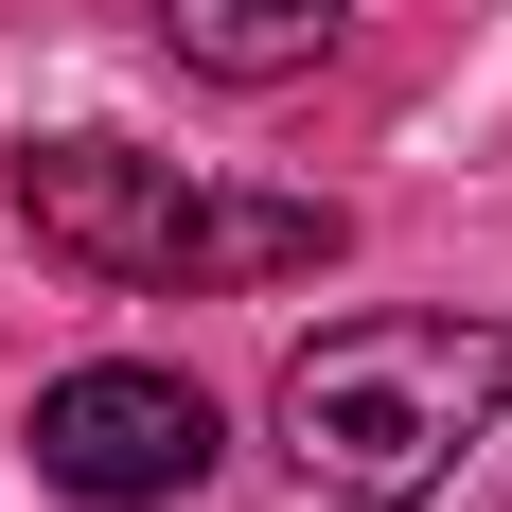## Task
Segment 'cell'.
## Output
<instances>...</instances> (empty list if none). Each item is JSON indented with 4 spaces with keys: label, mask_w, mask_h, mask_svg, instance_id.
<instances>
[{
    "label": "cell",
    "mask_w": 512,
    "mask_h": 512,
    "mask_svg": "<svg viewBox=\"0 0 512 512\" xmlns=\"http://www.w3.org/2000/svg\"><path fill=\"white\" fill-rule=\"evenodd\" d=\"M18 230L89 283H142V301H212V283H301V265L354 248L336 195H212L142 142H18Z\"/></svg>",
    "instance_id": "obj_2"
},
{
    "label": "cell",
    "mask_w": 512,
    "mask_h": 512,
    "mask_svg": "<svg viewBox=\"0 0 512 512\" xmlns=\"http://www.w3.org/2000/svg\"><path fill=\"white\" fill-rule=\"evenodd\" d=\"M283 460L336 512H424L442 477L512 424V336L495 318H336L283 354Z\"/></svg>",
    "instance_id": "obj_1"
},
{
    "label": "cell",
    "mask_w": 512,
    "mask_h": 512,
    "mask_svg": "<svg viewBox=\"0 0 512 512\" xmlns=\"http://www.w3.org/2000/svg\"><path fill=\"white\" fill-rule=\"evenodd\" d=\"M336 18H354V0H159L177 71H212V89H283V71H318Z\"/></svg>",
    "instance_id": "obj_4"
},
{
    "label": "cell",
    "mask_w": 512,
    "mask_h": 512,
    "mask_svg": "<svg viewBox=\"0 0 512 512\" xmlns=\"http://www.w3.org/2000/svg\"><path fill=\"white\" fill-rule=\"evenodd\" d=\"M36 477L89 495V512H177L212 477V389H195V371H142V354L53 371V389H36Z\"/></svg>",
    "instance_id": "obj_3"
}]
</instances>
